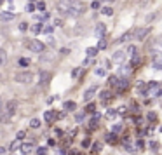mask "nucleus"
<instances>
[{"label": "nucleus", "mask_w": 162, "mask_h": 155, "mask_svg": "<svg viewBox=\"0 0 162 155\" xmlns=\"http://www.w3.org/2000/svg\"><path fill=\"white\" fill-rule=\"evenodd\" d=\"M56 7L59 14L66 17H77L86 12V3H82L80 0H59Z\"/></svg>", "instance_id": "obj_1"}, {"label": "nucleus", "mask_w": 162, "mask_h": 155, "mask_svg": "<svg viewBox=\"0 0 162 155\" xmlns=\"http://www.w3.org/2000/svg\"><path fill=\"white\" fill-rule=\"evenodd\" d=\"M16 108H17V105H16V101H7L3 106H2V110H0V122L2 124H9V120L12 119V115L16 113Z\"/></svg>", "instance_id": "obj_2"}, {"label": "nucleus", "mask_w": 162, "mask_h": 155, "mask_svg": "<svg viewBox=\"0 0 162 155\" xmlns=\"http://www.w3.org/2000/svg\"><path fill=\"white\" fill-rule=\"evenodd\" d=\"M140 87L143 89V94L145 96H161L162 98V89L159 82H150L147 87H143V84H140Z\"/></svg>", "instance_id": "obj_3"}, {"label": "nucleus", "mask_w": 162, "mask_h": 155, "mask_svg": "<svg viewBox=\"0 0 162 155\" xmlns=\"http://www.w3.org/2000/svg\"><path fill=\"white\" fill-rule=\"evenodd\" d=\"M108 84L110 85H113V87H117L119 91H124L126 87H127V80H126V77H117V75H113V77H110L108 79Z\"/></svg>", "instance_id": "obj_4"}, {"label": "nucleus", "mask_w": 162, "mask_h": 155, "mask_svg": "<svg viewBox=\"0 0 162 155\" xmlns=\"http://www.w3.org/2000/svg\"><path fill=\"white\" fill-rule=\"evenodd\" d=\"M14 80L17 84H31L33 82V73L31 72H19V73H16Z\"/></svg>", "instance_id": "obj_5"}, {"label": "nucleus", "mask_w": 162, "mask_h": 155, "mask_svg": "<svg viewBox=\"0 0 162 155\" xmlns=\"http://www.w3.org/2000/svg\"><path fill=\"white\" fill-rule=\"evenodd\" d=\"M26 45H28V49H30L31 52H40V54H42V52L45 51V45H44V44H42L40 40H37V38L30 40V42H28Z\"/></svg>", "instance_id": "obj_6"}, {"label": "nucleus", "mask_w": 162, "mask_h": 155, "mask_svg": "<svg viewBox=\"0 0 162 155\" xmlns=\"http://www.w3.org/2000/svg\"><path fill=\"white\" fill-rule=\"evenodd\" d=\"M148 35V28H136L133 31V37L138 38V40H145V37Z\"/></svg>", "instance_id": "obj_7"}, {"label": "nucleus", "mask_w": 162, "mask_h": 155, "mask_svg": "<svg viewBox=\"0 0 162 155\" xmlns=\"http://www.w3.org/2000/svg\"><path fill=\"white\" fill-rule=\"evenodd\" d=\"M126 56H127V52L126 51H115L113 52V56H112V61H115V63H124V59H126Z\"/></svg>", "instance_id": "obj_8"}, {"label": "nucleus", "mask_w": 162, "mask_h": 155, "mask_svg": "<svg viewBox=\"0 0 162 155\" xmlns=\"http://www.w3.org/2000/svg\"><path fill=\"white\" fill-rule=\"evenodd\" d=\"M38 79H40V80H38V84H40V85H47V82L51 80V73H49V72H45V70H42V72L38 73Z\"/></svg>", "instance_id": "obj_9"}, {"label": "nucleus", "mask_w": 162, "mask_h": 155, "mask_svg": "<svg viewBox=\"0 0 162 155\" xmlns=\"http://www.w3.org/2000/svg\"><path fill=\"white\" fill-rule=\"evenodd\" d=\"M131 72H133V66L131 65H124V66L119 68V77H129Z\"/></svg>", "instance_id": "obj_10"}, {"label": "nucleus", "mask_w": 162, "mask_h": 155, "mask_svg": "<svg viewBox=\"0 0 162 155\" xmlns=\"http://www.w3.org/2000/svg\"><path fill=\"white\" fill-rule=\"evenodd\" d=\"M96 91H98V87H96V85H92V87H89V89H87V91L84 92V99H86V101H89V99H92V96L96 94Z\"/></svg>", "instance_id": "obj_11"}, {"label": "nucleus", "mask_w": 162, "mask_h": 155, "mask_svg": "<svg viewBox=\"0 0 162 155\" xmlns=\"http://www.w3.org/2000/svg\"><path fill=\"white\" fill-rule=\"evenodd\" d=\"M94 31H96V35H98V37L101 38V37H103V35L106 33V24H103V23H98V24H96V30H94Z\"/></svg>", "instance_id": "obj_12"}, {"label": "nucleus", "mask_w": 162, "mask_h": 155, "mask_svg": "<svg viewBox=\"0 0 162 155\" xmlns=\"http://www.w3.org/2000/svg\"><path fill=\"white\" fill-rule=\"evenodd\" d=\"M31 150H33V148H31V145H30V143H24V145H21V147H19V152H21V155H28Z\"/></svg>", "instance_id": "obj_13"}, {"label": "nucleus", "mask_w": 162, "mask_h": 155, "mask_svg": "<svg viewBox=\"0 0 162 155\" xmlns=\"http://www.w3.org/2000/svg\"><path fill=\"white\" fill-rule=\"evenodd\" d=\"M14 17H16V16H14V12H2V14H0V19H2V21H5V23H7V21H12Z\"/></svg>", "instance_id": "obj_14"}, {"label": "nucleus", "mask_w": 162, "mask_h": 155, "mask_svg": "<svg viewBox=\"0 0 162 155\" xmlns=\"http://www.w3.org/2000/svg\"><path fill=\"white\" fill-rule=\"evenodd\" d=\"M31 31L37 35V33H40V31H44V24L42 23H35L33 26H31Z\"/></svg>", "instance_id": "obj_15"}, {"label": "nucleus", "mask_w": 162, "mask_h": 155, "mask_svg": "<svg viewBox=\"0 0 162 155\" xmlns=\"http://www.w3.org/2000/svg\"><path fill=\"white\" fill-rule=\"evenodd\" d=\"M98 51H99L98 47H87V49H86V54H87L89 58H94V56L98 54Z\"/></svg>", "instance_id": "obj_16"}, {"label": "nucleus", "mask_w": 162, "mask_h": 155, "mask_svg": "<svg viewBox=\"0 0 162 155\" xmlns=\"http://www.w3.org/2000/svg\"><path fill=\"white\" fill-rule=\"evenodd\" d=\"M152 59H154V63L162 61V51H154V52H152Z\"/></svg>", "instance_id": "obj_17"}, {"label": "nucleus", "mask_w": 162, "mask_h": 155, "mask_svg": "<svg viewBox=\"0 0 162 155\" xmlns=\"http://www.w3.org/2000/svg\"><path fill=\"white\" fill-rule=\"evenodd\" d=\"M7 63V52L3 49H0V66H3Z\"/></svg>", "instance_id": "obj_18"}, {"label": "nucleus", "mask_w": 162, "mask_h": 155, "mask_svg": "<svg viewBox=\"0 0 162 155\" xmlns=\"http://www.w3.org/2000/svg\"><path fill=\"white\" fill-rule=\"evenodd\" d=\"M106 45H108V42H106V38H99V42H98V49L99 51H103V49H106Z\"/></svg>", "instance_id": "obj_19"}, {"label": "nucleus", "mask_w": 162, "mask_h": 155, "mask_svg": "<svg viewBox=\"0 0 162 155\" xmlns=\"http://www.w3.org/2000/svg\"><path fill=\"white\" fill-rule=\"evenodd\" d=\"M40 124H42V122H40L38 119H31V120H30V127H31V129H38Z\"/></svg>", "instance_id": "obj_20"}, {"label": "nucleus", "mask_w": 162, "mask_h": 155, "mask_svg": "<svg viewBox=\"0 0 162 155\" xmlns=\"http://www.w3.org/2000/svg\"><path fill=\"white\" fill-rule=\"evenodd\" d=\"M131 37H133V31H127V33H124V35H122V37L119 38V42H127V40H129Z\"/></svg>", "instance_id": "obj_21"}, {"label": "nucleus", "mask_w": 162, "mask_h": 155, "mask_svg": "<svg viewBox=\"0 0 162 155\" xmlns=\"http://www.w3.org/2000/svg\"><path fill=\"white\" fill-rule=\"evenodd\" d=\"M65 108L72 112V110H75V108H77V105H75L73 101H65Z\"/></svg>", "instance_id": "obj_22"}, {"label": "nucleus", "mask_w": 162, "mask_h": 155, "mask_svg": "<svg viewBox=\"0 0 162 155\" xmlns=\"http://www.w3.org/2000/svg\"><path fill=\"white\" fill-rule=\"evenodd\" d=\"M54 117H56V113H54V112H45V113H44V119H45L47 122H51Z\"/></svg>", "instance_id": "obj_23"}, {"label": "nucleus", "mask_w": 162, "mask_h": 155, "mask_svg": "<svg viewBox=\"0 0 162 155\" xmlns=\"http://www.w3.org/2000/svg\"><path fill=\"white\" fill-rule=\"evenodd\" d=\"M127 54H131L133 58H136V56H138V49H136L134 45H131V47L127 49Z\"/></svg>", "instance_id": "obj_24"}, {"label": "nucleus", "mask_w": 162, "mask_h": 155, "mask_svg": "<svg viewBox=\"0 0 162 155\" xmlns=\"http://www.w3.org/2000/svg\"><path fill=\"white\" fill-rule=\"evenodd\" d=\"M17 63H19V66H23V68H24V66H28V65H30V59H28V58H21Z\"/></svg>", "instance_id": "obj_25"}, {"label": "nucleus", "mask_w": 162, "mask_h": 155, "mask_svg": "<svg viewBox=\"0 0 162 155\" xmlns=\"http://www.w3.org/2000/svg\"><path fill=\"white\" fill-rule=\"evenodd\" d=\"M147 119H148L150 122H155V120H157V113H155V112H148V115H147Z\"/></svg>", "instance_id": "obj_26"}, {"label": "nucleus", "mask_w": 162, "mask_h": 155, "mask_svg": "<svg viewBox=\"0 0 162 155\" xmlns=\"http://www.w3.org/2000/svg\"><path fill=\"white\" fill-rule=\"evenodd\" d=\"M101 14H105V16H112L113 10H112L110 7H103V9H101Z\"/></svg>", "instance_id": "obj_27"}, {"label": "nucleus", "mask_w": 162, "mask_h": 155, "mask_svg": "<svg viewBox=\"0 0 162 155\" xmlns=\"http://www.w3.org/2000/svg\"><path fill=\"white\" fill-rule=\"evenodd\" d=\"M108 94H110V92H108V91H103V92H101V101H103V103H105V101H108V99H110V96H108Z\"/></svg>", "instance_id": "obj_28"}, {"label": "nucleus", "mask_w": 162, "mask_h": 155, "mask_svg": "<svg viewBox=\"0 0 162 155\" xmlns=\"http://www.w3.org/2000/svg\"><path fill=\"white\" fill-rule=\"evenodd\" d=\"M86 112H87V113H94V112H96V106H94V105H87V106H86Z\"/></svg>", "instance_id": "obj_29"}, {"label": "nucleus", "mask_w": 162, "mask_h": 155, "mask_svg": "<svg viewBox=\"0 0 162 155\" xmlns=\"http://www.w3.org/2000/svg\"><path fill=\"white\" fill-rule=\"evenodd\" d=\"M108 143H117V138H115V133L108 134Z\"/></svg>", "instance_id": "obj_30"}, {"label": "nucleus", "mask_w": 162, "mask_h": 155, "mask_svg": "<svg viewBox=\"0 0 162 155\" xmlns=\"http://www.w3.org/2000/svg\"><path fill=\"white\" fill-rule=\"evenodd\" d=\"M52 26H44V33H47V35H52Z\"/></svg>", "instance_id": "obj_31"}, {"label": "nucleus", "mask_w": 162, "mask_h": 155, "mask_svg": "<svg viewBox=\"0 0 162 155\" xmlns=\"http://www.w3.org/2000/svg\"><path fill=\"white\" fill-rule=\"evenodd\" d=\"M37 155H47V152H45V148H44V147L37 148Z\"/></svg>", "instance_id": "obj_32"}, {"label": "nucleus", "mask_w": 162, "mask_h": 155, "mask_svg": "<svg viewBox=\"0 0 162 155\" xmlns=\"http://www.w3.org/2000/svg\"><path fill=\"white\" fill-rule=\"evenodd\" d=\"M37 9H38V10H45V3H44V2H38V3H37Z\"/></svg>", "instance_id": "obj_33"}, {"label": "nucleus", "mask_w": 162, "mask_h": 155, "mask_svg": "<svg viewBox=\"0 0 162 155\" xmlns=\"http://www.w3.org/2000/svg\"><path fill=\"white\" fill-rule=\"evenodd\" d=\"M96 75H98V77H103V75H105V68H98V70H96Z\"/></svg>", "instance_id": "obj_34"}, {"label": "nucleus", "mask_w": 162, "mask_h": 155, "mask_svg": "<svg viewBox=\"0 0 162 155\" xmlns=\"http://www.w3.org/2000/svg\"><path fill=\"white\" fill-rule=\"evenodd\" d=\"M154 68H155V70H159V72H162V61H159V63H154Z\"/></svg>", "instance_id": "obj_35"}, {"label": "nucleus", "mask_w": 162, "mask_h": 155, "mask_svg": "<svg viewBox=\"0 0 162 155\" xmlns=\"http://www.w3.org/2000/svg\"><path fill=\"white\" fill-rule=\"evenodd\" d=\"M75 120H77V122H82V120H84V113H77Z\"/></svg>", "instance_id": "obj_36"}, {"label": "nucleus", "mask_w": 162, "mask_h": 155, "mask_svg": "<svg viewBox=\"0 0 162 155\" xmlns=\"http://www.w3.org/2000/svg\"><path fill=\"white\" fill-rule=\"evenodd\" d=\"M119 131H122V126L120 124H115L113 126V133H119Z\"/></svg>", "instance_id": "obj_37"}, {"label": "nucleus", "mask_w": 162, "mask_h": 155, "mask_svg": "<svg viewBox=\"0 0 162 155\" xmlns=\"http://www.w3.org/2000/svg\"><path fill=\"white\" fill-rule=\"evenodd\" d=\"M24 136H26L24 131H19V133H17V140H24Z\"/></svg>", "instance_id": "obj_38"}, {"label": "nucleus", "mask_w": 162, "mask_h": 155, "mask_svg": "<svg viewBox=\"0 0 162 155\" xmlns=\"http://www.w3.org/2000/svg\"><path fill=\"white\" fill-rule=\"evenodd\" d=\"M33 9H35L33 3H28V5H26V10H28V12H33Z\"/></svg>", "instance_id": "obj_39"}, {"label": "nucleus", "mask_w": 162, "mask_h": 155, "mask_svg": "<svg viewBox=\"0 0 162 155\" xmlns=\"http://www.w3.org/2000/svg\"><path fill=\"white\" fill-rule=\"evenodd\" d=\"M19 30H21V31L28 30V24H26V23H21V24H19Z\"/></svg>", "instance_id": "obj_40"}, {"label": "nucleus", "mask_w": 162, "mask_h": 155, "mask_svg": "<svg viewBox=\"0 0 162 155\" xmlns=\"http://www.w3.org/2000/svg\"><path fill=\"white\" fill-rule=\"evenodd\" d=\"M103 65H105V68H106V70H108V68H112V66H110V65H112V61H110V59H105V63H103Z\"/></svg>", "instance_id": "obj_41"}, {"label": "nucleus", "mask_w": 162, "mask_h": 155, "mask_svg": "<svg viewBox=\"0 0 162 155\" xmlns=\"http://www.w3.org/2000/svg\"><path fill=\"white\" fill-rule=\"evenodd\" d=\"M150 148H154V150H157V148H159V143H155V141H152V143H150Z\"/></svg>", "instance_id": "obj_42"}, {"label": "nucleus", "mask_w": 162, "mask_h": 155, "mask_svg": "<svg viewBox=\"0 0 162 155\" xmlns=\"http://www.w3.org/2000/svg\"><path fill=\"white\" fill-rule=\"evenodd\" d=\"M19 141H21V140H17V141H14V143L10 145V148H17V147H19Z\"/></svg>", "instance_id": "obj_43"}, {"label": "nucleus", "mask_w": 162, "mask_h": 155, "mask_svg": "<svg viewBox=\"0 0 162 155\" xmlns=\"http://www.w3.org/2000/svg\"><path fill=\"white\" fill-rule=\"evenodd\" d=\"M143 147H145L143 141H136V148H143Z\"/></svg>", "instance_id": "obj_44"}, {"label": "nucleus", "mask_w": 162, "mask_h": 155, "mask_svg": "<svg viewBox=\"0 0 162 155\" xmlns=\"http://www.w3.org/2000/svg\"><path fill=\"white\" fill-rule=\"evenodd\" d=\"M99 7V2H92V9H98Z\"/></svg>", "instance_id": "obj_45"}, {"label": "nucleus", "mask_w": 162, "mask_h": 155, "mask_svg": "<svg viewBox=\"0 0 162 155\" xmlns=\"http://www.w3.org/2000/svg\"><path fill=\"white\" fill-rule=\"evenodd\" d=\"M3 152H5V148H3V147H0V155L3 154Z\"/></svg>", "instance_id": "obj_46"}, {"label": "nucleus", "mask_w": 162, "mask_h": 155, "mask_svg": "<svg viewBox=\"0 0 162 155\" xmlns=\"http://www.w3.org/2000/svg\"><path fill=\"white\" fill-rule=\"evenodd\" d=\"M2 106H3V103H2V98H0V110H2Z\"/></svg>", "instance_id": "obj_47"}, {"label": "nucleus", "mask_w": 162, "mask_h": 155, "mask_svg": "<svg viewBox=\"0 0 162 155\" xmlns=\"http://www.w3.org/2000/svg\"><path fill=\"white\" fill-rule=\"evenodd\" d=\"M30 2H35V0H30Z\"/></svg>", "instance_id": "obj_48"}, {"label": "nucleus", "mask_w": 162, "mask_h": 155, "mask_svg": "<svg viewBox=\"0 0 162 155\" xmlns=\"http://www.w3.org/2000/svg\"><path fill=\"white\" fill-rule=\"evenodd\" d=\"M2 2H3V0H0V3H2Z\"/></svg>", "instance_id": "obj_49"}, {"label": "nucleus", "mask_w": 162, "mask_h": 155, "mask_svg": "<svg viewBox=\"0 0 162 155\" xmlns=\"http://www.w3.org/2000/svg\"><path fill=\"white\" fill-rule=\"evenodd\" d=\"M0 79H2V75H0Z\"/></svg>", "instance_id": "obj_50"}, {"label": "nucleus", "mask_w": 162, "mask_h": 155, "mask_svg": "<svg viewBox=\"0 0 162 155\" xmlns=\"http://www.w3.org/2000/svg\"><path fill=\"white\" fill-rule=\"evenodd\" d=\"M161 131H162V127H161Z\"/></svg>", "instance_id": "obj_51"}, {"label": "nucleus", "mask_w": 162, "mask_h": 155, "mask_svg": "<svg viewBox=\"0 0 162 155\" xmlns=\"http://www.w3.org/2000/svg\"><path fill=\"white\" fill-rule=\"evenodd\" d=\"M112 2H113V0H112Z\"/></svg>", "instance_id": "obj_52"}]
</instances>
